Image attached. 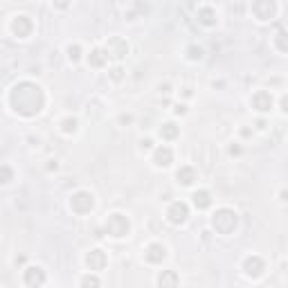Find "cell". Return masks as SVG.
Here are the masks:
<instances>
[{"label": "cell", "mask_w": 288, "mask_h": 288, "mask_svg": "<svg viewBox=\"0 0 288 288\" xmlns=\"http://www.w3.org/2000/svg\"><path fill=\"white\" fill-rule=\"evenodd\" d=\"M12 101L20 115H27V117L36 115L43 108V88L30 81L18 83L16 88L12 90Z\"/></svg>", "instance_id": "1"}, {"label": "cell", "mask_w": 288, "mask_h": 288, "mask_svg": "<svg viewBox=\"0 0 288 288\" xmlns=\"http://www.w3.org/2000/svg\"><path fill=\"white\" fill-rule=\"evenodd\" d=\"M236 223H239V216H236L234 210H230V207H223V210H218V212H214L212 216V228L216 230L218 234H232L236 228Z\"/></svg>", "instance_id": "2"}, {"label": "cell", "mask_w": 288, "mask_h": 288, "mask_svg": "<svg viewBox=\"0 0 288 288\" xmlns=\"http://www.w3.org/2000/svg\"><path fill=\"white\" fill-rule=\"evenodd\" d=\"M129 218L124 216V214H111L106 221V234H111L113 239H122V236L129 234Z\"/></svg>", "instance_id": "3"}, {"label": "cell", "mask_w": 288, "mask_h": 288, "mask_svg": "<svg viewBox=\"0 0 288 288\" xmlns=\"http://www.w3.org/2000/svg\"><path fill=\"white\" fill-rule=\"evenodd\" d=\"M95 207V196L90 194V192H77V194H72L70 196V210L75 214H88L90 210Z\"/></svg>", "instance_id": "4"}, {"label": "cell", "mask_w": 288, "mask_h": 288, "mask_svg": "<svg viewBox=\"0 0 288 288\" xmlns=\"http://www.w3.org/2000/svg\"><path fill=\"white\" fill-rule=\"evenodd\" d=\"M187 216H189V207H187V203H182V200L171 203L169 210H167V218H169L173 225H182L187 221Z\"/></svg>", "instance_id": "5"}, {"label": "cell", "mask_w": 288, "mask_h": 288, "mask_svg": "<svg viewBox=\"0 0 288 288\" xmlns=\"http://www.w3.org/2000/svg\"><path fill=\"white\" fill-rule=\"evenodd\" d=\"M106 54L113 57L115 61L124 59V57L129 54V43L124 41V38H119V36H113V38H108V43H106Z\"/></svg>", "instance_id": "6"}, {"label": "cell", "mask_w": 288, "mask_h": 288, "mask_svg": "<svg viewBox=\"0 0 288 288\" xmlns=\"http://www.w3.org/2000/svg\"><path fill=\"white\" fill-rule=\"evenodd\" d=\"M12 32L16 34V38H27V36L32 34V20H30V16H25V14H20V16H14V20H12Z\"/></svg>", "instance_id": "7"}, {"label": "cell", "mask_w": 288, "mask_h": 288, "mask_svg": "<svg viewBox=\"0 0 288 288\" xmlns=\"http://www.w3.org/2000/svg\"><path fill=\"white\" fill-rule=\"evenodd\" d=\"M108 264V257L104 250H99V248H95V250H90L88 254H86V266H88L93 272H99L104 270Z\"/></svg>", "instance_id": "8"}, {"label": "cell", "mask_w": 288, "mask_h": 288, "mask_svg": "<svg viewBox=\"0 0 288 288\" xmlns=\"http://www.w3.org/2000/svg\"><path fill=\"white\" fill-rule=\"evenodd\" d=\"M23 279L30 288H41L45 284V270H43L41 266H32V268H27L23 272Z\"/></svg>", "instance_id": "9"}, {"label": "cell", "mask_w": 288, "mask_h": 288, "mask_svg": "<svg viewBox=\"0 0 288 288\" xmlns=\"http://www.w3.org/2000/svg\"><path fill=\"white\" fill-rule=\"evenodd\" d=\"M252 108L259 113H268L272 111V95L270 93H266V90H259V93L252 95Z\"/></svg>", "instance_id": "10"}, {"label": "cell", "mask_w": 288, "mask_h": 288, "mask_svg": "<svg viewBox=\"0 0 288 288\" xmlns=\"http://www.w3.org/2000/svg\"><path fill=\"white\" fill-rule=\"evenodd\" d=\"M167 257V248L162 243H149L144 250V261L147 264H160Z\"/></svg>", "instance_id": "11"}, {"label": "cell", "mask_w": 288, "mask_h": 288, "mask_svg": "<svg viewBox=\"0 0 288 288\" xmlns=\"http://www.w3.org/2000/svg\"><path fill=\"white\" fill-rule=\"evenodd\" d=\"M252 14H254L257 20H270V18L277 14V5L275 2H254Z\"/></svg>", "instance_id": "12"}, {"label": "cell", "mask_w": 288, "mask_h": 288, "mask_svg": "<svg viewBox=\"0 0 288 288\" xmlns=\"http://www.w3.org/2000/svg\"><path fill=\"white\" fill-rule=\"evenodd\" d=\"M243 270H246V275H248V277H254V279H257V277L264 275L266 264L257 257V254H254V257H248L246 261H243Z\"/></svg>", "instance_id": "13"}, {"label": "cell", "mask_w": 288, "mask_h": 288, "mask_svg": "<svg viewBox=\"0 0 288 288\" xmlns=\"http://www.w3.org/2000/svg\"><path fill=\"white\" fill-rule=\"evenodd\" d=\"M171 162H173V151H171V147L162 144V147H158L153 151V165L155 167H169Z\"/></svg>", "instance_id": "14"}, {"label": "cell", "mask_w": 288, "mask_h": 288, "mask_svg": "<svg viewBox=\"0 0 288 288\" xmlns=\"http://www.w3.org/2000/svg\"><path fill=\"white\" fill-rule=\"evenodd\" d=\"M196 16H198V20L203 25H207V27H212V25H216V12H214L210 5H203V7H198V12H196Z\"/></svg>", "instance_id": "15"}, {"label": "cell", "mask_w": 288, "mask_h": 288, "mask_svg": "<svg viewBox=\"0 0 288 288\" xmlns=\"http://www.w3.org/2000/svg\"><path fill=\"white\" fill-rule=\"evenodd\" d=\"M158 288H178V272L162 270L158 275Z\"/></svg>", "instance_id": "16"}, {"label": "cell", "mask_w": 288, "mask_h": 288, "mask_svg": "<svg viewBox=\"0 0 288 288\" xmlns=\"http://www.w3.org/2000/svg\"><path fill=\"white\" fill-rule=\"evenodd\" d=\"M176 180L180 182V185H185V187H187V185H192V182L196 180V171L192 169V167H180V169L176 171Z\"/></svg>", "instance_id": "17"}, {"label": "cell", "mask_w": 288, "mask_h": 288, "mask_svg": "<svg viewBox=\"0 0 288 288\" xmlns=\"http://www.w3.org/2000/svg\"><path fill=\"white\" fill-rule=\"evenodd\" d=\"M158 133H160V137H162V140L169 142V140H176V137L180 135V129H178L173 122H167V124H162V126H160Z\"/></svg>", "instance_id": "18"}, {"label": "cell", "mask_w": 288, "mask_h": 288, "mask_svg": "<svg viewBox=\"0 0 288 288\" xmlns=\"http://www.w3.org/2000/svg\"><path fill=\"white\" fill-rule=\"evenodd\" d=\"M108 61V54L104 52V50H99V47H97V50H93V52L88 54V63L93 65V68H101V65L106 63Z\"/></svg>", "instance_id": "19"}, {"label": "cell", "mask_w": 288, "mask_h": 288, "mask_svg": "<svg viewBox=\"0 0 288 288\" xmlns=\"http://www.w3.org/2000/svg\"><path fill=\"white\" fill-rule=\"evenodd\" d=\"M194 205L198 207V210H205V207L212 205V198H210V192H205V189H200V192H196L194 194Z\"/></svg>", "instance_id": "20"}, {"label": "cell", "mask_w": 288, "mask_h": 288, "mask_svg": "<svg viewBox=\"0 0 288 288\" xmlns=\"http://www.w3.org/2000/svg\"><path fill=\"white\" fill-rule=\"evenodd\" d=\"M81 288H99V277L97 275H83L81 277Z\"/></svg>", "instance_id": "21"}, {"label": "cell", "mask_w": 288, "mask_h": 288, "mask_svg": "<svg viewBox=\"0 0 288 288\" xmlns=\"http://www.w3.org/2000/svg\"><path fill=\"white\" fill-rule=\"evenodd\" d=\"M279 43H284V45L279 47V50H282V52H288V32H286V30H279V32H277V36H275V45H279Z\"/></svg>", "instance_id": "22"}, {"label": "cell", "mask_w": 288, "mask_h": 288, "mask_svg": "<svg viewBox=\"0 0 288 288\" xmlns=\"http://www.w3.org/2000/svg\"><path fill=\"white\" fill-rule=\"evenodd\" d=\"M63 131L65 133H75L77 131V119H72V117L63 119Z\"/></svg>", "instance_id": "23"}, {"label": "cell", "mask_w": 288, "mask_h": 288, "mask_svg": "<svg viewBox=\"0 0 288 288\" xmlns=\"http://www.w3.org/2000/svg\"><path fill=\"white\" fill-rule=\"evenodd\" d=\"M79 52H81V50H79V45H68V57H70V61H79Z\"/></svg>", "instance_id": "24"}, {"label": "cell", "mask_w": 288, "mask_h": 288, "mask_svg": "<svg viewBox=\"0 0 288 288\" xmlns=\"http://www.w3.org/2000/svg\"><path fill=\"white\" fill-rule=\"evenodd\" d=\"M189 59L196 61V59H203V47H189Z\"/></svg>", "instance_id": "25"}, {"label": "cell", "mask_w": 288, "mask_h": 288, "mask_svg": "<svg viewBox=\"0 0 288 288\" xmlns=\"http://www.w3.org/2000/svg\"><path fill=\"white\" fill-rule=\"evenodd\" d=\"M119 72H124L122 68H115V70H113V75H111V77H113V81H119V79H122V75H119Z\"/></svg>", "instance_id": "26"}, {"label": "cell", "mask_w": 288, "mask_h": 288, "mask_svg": "<svg viewBox=\"0 0 288 288\" xmlns=\"http://www.w3.org/2000/svg\"><path fill=\"white\" fill-rule=\"evenodd\" d=\"M282 111L288 115V95H284V97H282Z\"/></svg>", "instance_id": "27"}, {"label": "cell", "mask_w": 288, "mask_h": 288, "mask_svg": "<svg viewBox=\"0 0 288 288\" xmlns=\"http://www.w3.org/2000/svg\"><path fill=\"white\" fill-rule=\"evenodd\" d=\"M140 149L144 151V149H151V140H142L140 142Z\"/></svg>", "instance_id": "28"}, {"label": "cell", "mask_w": 288, "mask_h": 288, "mask_svg": "<svg viewBox=\"0 0 288 288\" xmlns=\"http://www.w3.org/2000/svg\"><path fill=\"white\" fill-rule=\"evenodd\" d=\"M230 153H232V155H236V153H241V149H239V147H232V149H230Z\"/></svg>", "instance_id": "29"}, {"label": "cell", "mask_w": 288, "mask_h": 288, "mask_svg": "<svg viewBox=\"0 0 288 288\" xmlns=\"http://www.w3.org/2000/svg\"><path fill=\"white\" fill-rule=\"evenodd\" d=\"M282 200H284V203H286V200H288V192H286V189H284V192H282Z\"/></svg>", "instance_id": "30"}]
</instances>
